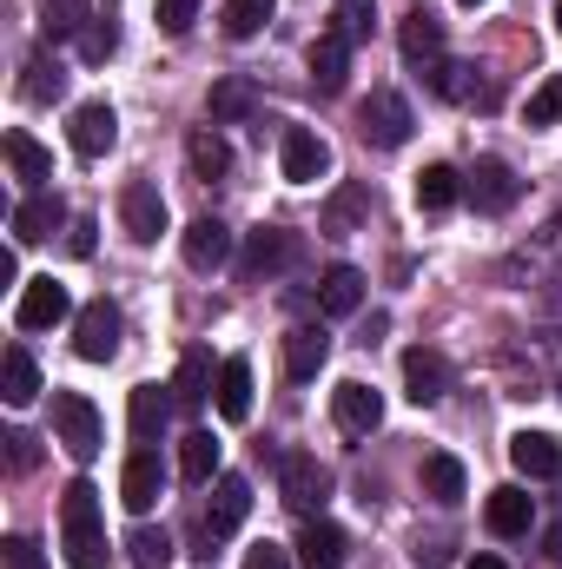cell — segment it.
<instances>
[{
    "mask_svg": "<svg viewBox=\"0 0 562 569\" xmlns=\"http://www.w3.org/2000/svg\"><path fill=\"white\" fill-rule=\"evenodd\" d=\"M279 497L298 510V517H318L324 497H331V470H324L311 450H291V457L279 463Z\"/></svg>",
    "mask_w": 562,
    "mask_h": 569,
    "instance_id": "obj_3",
    "label": "cell"
},
{
    "mask_svg": "<svg viewBox=\"0 0 562 569\" xmlns=\"http://www.w3.org/2000/svg\"><path fill=\"white\" fill-rule=\"evenodd\" d=\"M120 305H107V298H93V305H80V318H73V351L87 358V365H107L113 351H120Z\"/></svg>",
    "mask_w": 562,
    "mask_h": 569,
    "instance_id": "obj_4",
    "label": "cell"
},
{
    "mask_svg": "<svg viewBox=\"0 0 562 569\" xmlns=\"http://www.w3.org/2000/svg\"><path fill=\"white\" fill-rule=\"evenodd\" d=\"M463 490H470V477H463V463H456L450 450H430V457H423V497L450 510V503H463Z\"/></svg>",
    "mask_w": 562,
    "mask_h": 569,
    "instance_id": "obj_30",
    "label": "cell"
},
{
    "mask_svg": "<svg viewBox=\"0 0 562 569\" xmlns=\"http://www.w3.org/2000/svg\"><path fill=\"white\" fill-rule=\"evenodd\" d=\"M73 259H93V219H73V239H67Z\"/></svg>",
    "mask_w": 562,
    "mask_h": 569,
    "instance_id": "obj_48",
    "label": "cell"
},
{
    "mask_svg": "<svg viewBox=\"0 0 562 569\" xmlns=\"http://www.w3.org/2000/svg\"><path fill=\"white\" fill-rule=\"evenodd\" d=\"M185 159H192L199 179H225V172H232V146H225L219 127H199V133L185 140Z\"/></svg>",
    "mask_w": 562,
    "mask_h": 569,
    "instance_id": "obj_33",
    "label": "cell"
},
{
    "mask_svg": "<svg viewBox=\"0 0 562 569\" xmlns=\"http://www.w3.org/2000/svg\"><path fill=\"white\" fill-rule=\"evenodd\" d=\"M443 391H450V358L436 345H411L404 351V398L411 405H436Z\"/></svg>",
    "mask_w": 562,
    "mask_h": 569,
    "instance_id": "obj_11",
    "label": "cell"
},
{
    "mask_svg": "<svg viewBox=\"0 0 562 569\" xmlns=\"http://www.w3.org/2000/svg\"><path fill=\"white\" fill-rule=\"evenodd\" d=\"M172 385H133V398H127V418H133V443H159L165 437V418H172V405L179 398H165Z\"/></svg>",
    "mask_w": 562,
    "mask_h": 569,
    "instance_id": "obj_22",
    "label": "cell"
},
{
    "mask_svg": "<svg viewBox=\"0 0 562 569\" xmlns=\"http://www.w3.org/2000/svg\"><path fill=\"white\" fill-rule=\"evenodd\" d=\"M456 199H463L456 166H423V172H418V206H423V212H450Z\"/></svg>",
    "mask_w": 562,
    "mask_h": 569,
    "instance_id": "obj_36",
    "label": "cell"
},
{
    "mask_svg": "<svg viewBox=\"0 0 562 569\" xmlns=\"http://www.w3.org/2000/svg\"><path fill=\"white\" fill-rule=\"evenodd\" d=\"M456 7H483V0H456Z\"/></svg>",
    "mask_w": 562,
    "mask_h": 569,
    "instance_id": "obj_53",
    "label": "cell"
},
{
    "mask_svg": "<svg viewBox=\"0 0 562 569\" xmlns=\"http://www.w3.org/2000/svg\"><path fill=\"white\" fill-rule=\"evenodd\" d=\"M556 33H562V0H556Z\"/></svg>",
    "mask_w": 562,
    "mask_h": 569,
    "instance_id": "obj_52",
    "label": "cell"
},
{
    "mask_svg": "<svg viewBox=\"0 0 562 569\" xmlns=\"http://www.w3.org/2000/svg\"><path fill=\"white\" fill-rule=\"evenodd\" d=\"M0 284H13V291H20V252H0Z\"/></svg>",
    "mask_w": 562,
    "mask_h": 569,
    "instance_id": "obj_49",
    "label": "cell"
},
{
    "mask_svg": "<svg viewBox=\"0 0 562 569\" xmlns=\"http://www.w3.org/2000/svg\"><path fill=\"white\" fill-rule=\"evenodd\" d=\"M120 226L133 232V246H159V232H165V199H159L152 179H133V186L120 192Z\"/></svg>",
    "mask_w": 562,
    "mask_h": 569,
    "instance_id": "obj_9",
    "label": "cell"
},
{
    "mask_svg": "<svg viewBox=\"0 0 562 569\" xmlns=\"http://www.w3.org/2000/svg\"><path fill=\"white\" fill-rule=\"evenodd\" d=\"M212 385H219V371H212V351H205V345H192V351L179 358V378H172V398H179V411H199V405L212 398Z\"/></svg>",
    "mask_w": 562,
    "mask_h": 569,
    "instance_id": "obj_25",
    "label": "cell"
},
{
    "mask_svg": "<svg viewBox=\"0 0 562 569\" xmlns=\"http://www.w3.org/2000/svg\"><path fill=\"white\" fill-rule=\"evenodd\" d=\"M351 557V537L331 523V517H304V530H298V563L304 569H344Z\"/></svg>",
    "mask_w": 562,
    "mask_h": 569,
    "instance_id": "obj_17",
    "label": "cell"
},
{
    "mask_svg": "<svg viewBox=\"0 0 562 569\" xmlns=\"http://www.w3.org/2000/svg\"><path fill=\"white\" fill-rule=\"evenodd\" d=\"M364 212H371V192H364V186H344V192L331 199L324 226H331V232H344V226H351V219H364Z\"/></svg>",
    "mask_w": 562,
    "mask_h": 569,
    "instance_id": "obj_42",
    "label": "cell"
},
{
    "mask_svg": "<svg viewBox=\"0 0 562 569\" xmlns=\"http://www.w3.org/2000/svg\"><path fill=\"white\" fill-rule=\"evenodd\" d=\"M159 490H165V463H159V443H133V457H127V470H120V503L145 517L152 503H159Z\"/></svg>",
    "mask_w": 562,
    "mask_h": 569,
    "instance_id": "obj_7",
    "label": "cell"
},
{
    "mask_svg": "<svg viewBox=\"0 0 562 569\" xmlns=\"http://www.w3.org/2000/svg\"><path fill=\"white\" fill-rule=\"evenodd\" d=\"M364 305V272L358 266H331L324 279H318V311L324 318H351Z\"/></svg>",
    "mask_w": 562,
    "mask_h": 569,
    "instance_id": "obj_28",
    "label": "cell"
},
{
    "mask_svg": "<svg viewBox=\"0 0 562 569\" xmlns=\"http://www.w3.org/2000/svg\"><path fill=\"white\" fill-rule=\"evenodd\" d=\"M67 219V206L53 192H27L13 206V246H33V239H53V226Z\"/></svg>",
    "mask_w": 562,
    "mask_h": 569,
    "instance_id": "obj_24",
    "label": "cell"
},
{
    "mask_svg": "<svg viewBox=\"0 0 562 569\" xmlns=\"http://www.w3.org/2000/svg\"><path fill=\"white\" fill-rule=\"evenodd\" d=\"M80 53H87L93 67H100V60H113V53H120V27H113V20H87V33H80Z\"/></svg>",
    "mask_w": 562,
    "mask_h": 569,
    "instance_id": "obj_41",
    "label": "cell"
},
{
    "mask_svg": "<svg viewBox=\"0 0 562 569\" xmlns=\"http://www.w3.org/2000/svg\"><path fill=\"white\" fill-rule=\"evenodd\" d=\"M0 443H7V470H20V477H27V470H33V463H40V443H33V437H27V430H7V437H0Z\"/></svg>",
    "mask_w": 562,
    "mask_h": 569,
    "instance_id": "obj_44",
    "label": "cell"
},
{
    "mask_svg": "<svg viewBox=\"0 0 562 569\" xmlns=\"http://www.w3.org/2000/svg\"><path fill=\"white\" fill-rule=\"evenodd\" d=\"M7 569H47L40 543H33V537H7Z\"/></svg>",
    "mask_w": 562,
    "mask_h": 569,
    "instance_id": "obj_46",
    "label": "cell"
},
{
    "mask_svg": "<svg viewBox=\"0 0 562 569\" xmlns=\"http://www.w3.org/2000/svg\"><path fill=\"white\" fill-rule=\"evenodd\" d=\"M483 523H490V537H530V523H536V503H530V490H516V483L490 490V503H483Z\"/></svg>",
    "mask_w": 562,
    "mask_h": 569,
    "instance_id": "obj_21",
    "label": "cell"
},
{
    "mask_svg": "<svg viewBox=\"0 0 562 569\" xmlns=\"http://www.w3.org/2000/svg\"><path fill=\"white\" fill-rule=\"evenodd\" d=\"M0 398H7L13 411H27V405L40 398V371H33V358H27L20 345H13V351H7V365H0Z\"/></svg>",
    "mask_w": 562,
    "mask_h": 569,
    "instance_id": "obj_32",
    "label": "cell"
},
{
    "mask_svg": "<svg viewBox=\"0 0 562 569\" xmlns=\"http://www.w3.org/2000/svg\"><path fill=\"white\" fill-rule=\"evenodd\" d=\"M324 358H331V331L324 325H291L284 331V378L291 385H311L324 371Z\"/></svg>",
    "mask_w": 562,
    "mask_h": 569,
    "instance_id": "obj_12",
    "label": "cell"
},
{
    "mask_svg": "<svg viewBox=\"0 0 562 569\" xmlns=\"http://www.w3.org/2000/svg\"><path fill=\"white\" fill-rule=\"evenodd\" d=\"M20 73H27V80H20V93H27L33 107H47V100H60V93H67V67H60L53 53H33Z\"/></svg>",
    "mask_w": 562,
    "mask_h": 569,
    "instance_id": "obj_34",
    "label": "cell"
},
{
    "mask_svg": "<svg viewBox=\"0 0 562 569\" xmlns=\"http://www.w3.org/2000/svg\"><path fill=\"white\" fill-rule=\"evenodd\" d=\"M212 405H219L225 425H245V418H252V358H225V365H219Z\"/></svg>",
    "mask_w": 562,
    "mask_h": 569,
    "instance_id": "obj_20",
    "label": "cell"
},
{
    "mask_svg": "<svg viewBox=\"0 0 562 569\" xmlns=\"http://www.w3.org/2000/svg\"><path fill=\"white\" fill-rule=\"evenodd\" d=\"M430 87H436L443 100H456V107L490 100V87H476V67H463V60H436V67H430Z\"/></svg>",
    "mask_w": 562,
    "mask_h": 569,
    "instance_id": "obj_35",
    "label": "cell"
},
{
    "mask_svg": "<svg viewBox=\"0 0 562 569\" xmlns=\"http://www.w3.org/2000/svg\"><path fill=\"white\" fill-rule=\"evenodd\" d=\"M60 550L67 569H107V530H100V490L87 477L67 483L60 497Z\"/></svg>",
    "mask_w": 562,
    "mask_h": 569,
    "instance_id": "obj_1",
    "label": "cell"
},
{
    "mask_svg": "<svg viewBox=\"0 0 562 569\" xmlns=\"http://www.w3.org/2000/svg\"><path fill=\"white\" fill-rule=\"evenodd\" d=\"M398 47H404V60L436 67V60H443V20H436L430 7H411V13H404V27H398Z\"/></svg>",
    "mask_w": 562,
    "mask_h": 569,
    "instance_id": "obj_26",
    "label": "cell"
},
{
    "mask_svg": "<svg viewBox=\"0 0 562 569\" xmlns=\"http://www.w3.org/2000/svg\"><path fill=\"white\" fill-rule=\"evenodd\" d=\"M179 252H185L192 272H219V266L232 259V226H225V219H192L185 239H179Z\"/></svg>",
    "mask_w": 562,
    "mask_h": 569,
    "instance_id": "obj_16",
    "label": "cell"
},
{
    "mask_svg": "<svg viewBox=\"0 0 562 569\" xmlns=\"http://www.w3.org/2000/svg\"><path fill=\"white\" fill-rule=\"evenodd\" d=\"M358 120H364V140L371 146H384V152H398V146L411 140V107H404V93H391V87H378L364 107H358Z\"/></svg>",
    "mask_w": 562,
    "mask_h": 569,
    "instance_id": "obj_5",
    "label": "cell"
},
{
    "mask_svg": "<svg viewBox=\"0 0 562 569\" xmlns=\"http://www.w3.org/2000/svg\"><path fill=\"white\" fill-rule=\"evenodd\" d=\"M120 550H127V563H133V569H165V563H172V537H165V530H152V523L127 530V543H120Z\"/></svg>",
    "mask_w": 562,
    "mask_h": 569,
    "instance_id": "obj_37",
    "label": "cell"
},
{
    "mask_svg": "<svg viewBox=\"0 0 562 569\" xmlns=\"http://www.w3.org/2000/svg\"><path fill=\"white\" fill-rule=\"evenodd\" d=\"M510 463H516L523 477H562V443L550 430H516V437H510Z\"/></svg>",
    "mask_w": 562,
    "mask_h": 569,
    "instance_id": "obj_23",
    "label": "cell"
},
{
    "mask_svg": "<svg viewBox=\"0 0 562 569\" xmlns=\"http://www.w3.org/2000/svg\"><path fill=\"white\" fill-rule=\"evenodd\" d=\"M53 443H60L73 463H93V457H100L107 430H100L93 398H80V391H53Z\"/></svg>",
    "mask_w": 562,
    "mask_h": 569,
    "instance_id": "obj_2",
    "label": "cell"
},
{
    "mask_svg": "<svg viewBox=\"0 0 562 569\" xmlns=\"http://www.w3.org/2000/svg\"><path fill=\"white\" fill-rule=\"evenodd\" d=\"M470 192H476V206H483V212H510L523 186H516V172H510L503 159H476V179H470Z\"/></svg>",
    "mask_w": 562,
    "mask_h": 569,
    "instance_id": "obj_29",
    "label": "cell"
},
{
    "mask_svg": "<svg viewBox=\"0 0 562 569\" xmlns=\"http://www.w3.org/2000/svg\"><path fill=\"white\" fill-rule=\"evenodd\" d=\"M344 80H351V40L331 27V33L311 40V87L318 93H344Z\"/></svg>",
    "mask_w": 562,
    "mask_h": 569,
    "instance_id": "obj_19",
    "label": "cell"
},
{
    "mask_svg": "<svg viewBox=\"0 0 562 569\" xmlns=\"http://www.w3.org/2000/svg\"><path fill=\"white\" fill-rule=\"evenodd\" d=\"M338 33L358 47V40H371V0H344L338 7Z\"/></svg>",
    "mask_w": 562,
    "mask_h": 569,
    "instance_id": "obj_43",
    "label": "cell"
},
{
    "mask_svg": "<svg viewBox=\"0 0 562 569\" xmlns=\"http://www.w3.org/2000/svg\"><path fill=\"white\" fill-rule=\"evenodd\" d=\"M179 477L185 483H219L225 470H219V437L212 430H192L185 443H179Z\"/></svg>",
    "mask_w": 562,
    "mask_h": 569,
    "instance_id": "obj_31",
    "label": "cell"
},
{
    "mask_svg": "<svg viewBox=\"0 0 562 569\" xmlns=\"http://www.w3.org/2000/svg\"><path fill=\"white\" fill-rule=\"evenodd\" d=\"M291 259H298V239H291L284 226H259V232L245 239V252H239V272H245V279H272Z\"/></svg>",
    "mask_w": 562,
    "mask_h": 569,
    "instance_id": "obj_15",
    "label": "cell"
},
{
    "mask_svg": "<svg viewBox=\"0 0 562 569\" xmlns=\"http://www.w3.org/2000/svg\"><path fill=\"white\" fill-rule=\"evenodd\" d=\"M40 33H47V40L87 33V0H47V7H40Z\"/></svg>",
    "mask_w": 562,
    "mask_h": 569,
    "instance_id": "obj_38",
    "label": "cell"
},
{
    "mask_svg": "<svg viewBox=\"0 0 562 569\" xmlns=\"http://www.w3.org/2000/svg\"><path fill=\"white\" fill-rule=\"evenodd\" d=\"M192 13H199V0H159V27L165 33H192Z\"/></svg>",
    "mask_w": 562,
    "mask_h": 569,
    "instance_id": "obj_45",
    "label": "cell"
},
{
    "mask_svg": "<svg viewBox=\"0 0 562 569\" xmlns=\"http://www.w3.org/2000/svg\"><path fill=\"white\" fill-rule=\"evenodd\" d=\"M60 318H73L67 284H53V279H27L20 284V305H13V325H20V331H53Z\"/></svg>",
    "mask_w": 562,
    "mask_h": 569,
    "instance_id": "obj_8",
    "label": "cell"
},
{
    "mask_svg": "<svg viewBox=\"0 0 562 569\" xmlns=\"http://www.w3.org/2000/svg\"><path fill=\"white\" fill-rule=\"evenodd\" d=\"M245 569H291V550L284 543H252L245 550Z\"/></svg>",
    "mask_w": 562,
    "mask_h": 569,
    "instance_id": "obj_47",
    "label": "cell"
},
{
    "mask_svg": "<svg viewBox=\"0 0 562 569\" xmlns=\"http://www.w3.org/2000/svg\"><path fill=\"white\" fill-rule=\"evenodd\" d=\"M245 517H252V483L225 470V477L212 483V510H205V543H219V537H232V530H239Z\"/></svg>",
    "mask_w": 562,
    "mask_h": 569,
    "instance_id": "obj_13",
    "label": "cell"
},
{
    "mask_svg": "<svg viewBox=\"0 0 562 569\" xmlns=\"http://www.w3.org/2000/svg\"><path fill=\"white\" fill-rule=\"evenodd\" d=\"M67 140L80 159H100V152H113L120 140V113L107 107V100H87V107H73V120H67Z\"/></svg>",
    "mask_w": 562,
    "mask_h": 569,
    "instance_id": "obj_10",
    "label": "cell"
},
{
    "mask_svg": "<svg viewBox=\"0 0 562 569\" xmlns=\"http://www.w3.org/2000/svg\"><path fill=\"white\" fill-rule=\"evenodd\" d=\"M543 550H550V563H562V517L550 523V537H543Z\"/></svg>",
    "mask_w": 562,
    "mask_h": 569,
    "instance_id": "obj_50",
    "label": "cell"
},
{
    "mask_svg": "<svg viewBox=\"0 0 562 569\" xmlns=\"http://www.w3.org/2000/svg\"><path fill=\"white\" fill-rule=\"evenodd\" d=\"M331 418H338V430H351V437H371V430L384 425V398H378L371 385L344 378V385L331 391Z\"/></svg>",
    "mask_w": 562,
    "mask_h": 569,
    "instance_id": "obj_14",
    "label": "cell"
},
{
    "mask_svg": "<svg viewBox=\"0 0 562 569\" xmlns=\"http://www.w3.org/2000/svg\"><path fill=\"white\" fill-rule=\"evenodd\" d=\"M252 113H259V87H252L245 73L212 80V127H239V120H252Z\"/></svg>",
    "mask_w": 562,
    "mask_h": 569,
    "instance_id": "obj_27",
    "label": "cell"
},
{
    "mask_svg": "<svg viewBox=\"0 0 562 569\" xmlns=\"http://www.w3.org/2000/svg\"><path fill=\"white\" fill-rule=\"evenodd\" d=\"M0 152H7V166H13V179H20L27 192H47V186H53V152L33 140V133L13 127V133L0 140Z\"/></svg>",
    "mask_w": 562,
    "mask_h": 569,
    "instance_id": "obj_18",
    "label": "cell"
},
{
    "mask_svg": "<svg viewBox=\"0 0 562 569\" xmlns=\"http://www.w3.org/2000/svg\"><path fill=\"white\" fill-rule=\"evenodd\" d=\"M279 172L291 179V186H318V179L331 172V146H324V133H311V127H284Z\"/></svg>",
    "mask_w": 562,
    "mask_h": 569,
    "instance_id": "obj_6",
    "label": "cell"
},
{
    "mask_svg": "<svg viewBox=\"0 0 562 569\" xmlns=\"http://www.w3.org/2000/svg\"><path fill=\"white\" fill-rule=\"evenodd\" d=\"M523 120H530V127H556V120H562V80H556V73H550V80H543V87L530 93Z\"/></svg>",
    "mask_w": 562,
    "mask_h": 569,
    "instance_id": "obj_40",
    "label": "cell"
},
{
    "mask_svg": "<svg viewBox=\"0 0 562 569\" xmlns=\"http://www.w3.org/2000/svg\"><path fill=\"white\" fill-rule=\"evenodd\" d=\"M463 569H510V563H503V557H470Z\"/></svg>",
    "mask_w": 562,
    "mask_h": 569,
    "instance_id": "obj_51",
    "label": "cell"
},
{
    "mask_svg": "<svg viewBox=\"0 0 562 569\" xmlns=\"http://www.w3.org/2000/svg\"><path fill=\"white\" fill-rule=\"evenodd\" d=\"M272 7H279V0H225V33H232V40H252V33H265Z\"/></svg>",
    "mask_w": 562,
    "mask_h": 569,
    "instance_id": "obj_39",
    "label": "cell"
}]
</instances>
